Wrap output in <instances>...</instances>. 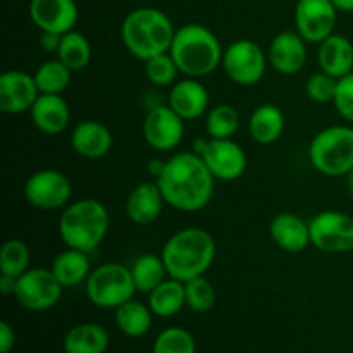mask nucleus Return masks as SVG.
<instances>
[{"label":"nucleus","instance_id":"f257e3e1","mask_svg":"<svg viewBox=\"0 0 353 353\" xmlns=\"http://www.w3.org/2000/svg\"><path fill=\"white\" fill-rule=\"evenodd\" d=\"M157 185L165 203L179 212H199L205 209L214 195L216 178L203 159L195 152H179L165 161Z\"/></svg>","mask_w":353,"mask_h":353},{"label":"nucleus","instance_id":"f03ea898","mask_svg":"<svg viewBox=\"0 0 353 353\" xmlns=\"http://www.w3.org/2000/svg\"><path fill=\"white\" fill-rule=\"evenodd\" d=\"M216 240L202 228H185L176 231L169 236L161 252L169 278L183 283L205 276L216 261Z\"/></svg>","mask_w":353,"mask_h":353},{"label":"nucleus","instance_id":"7ed1b4c3","mask_svg":"<svg viewBox=\"0 0 353 353\" xmlns=\"http://www.w3.org/2000/svg\"><path fill=\"white\" fill-rule=\"evenodd\" d=\"M174 34L172 21L155 7H138L131 10L121 24L124 47L141 62L169 52Z\"/></svg>","mask_w":353,"mask_h":353},{"label":"nucleus","instance_id":"20e7f679","mask_svg":"<svg viewBox=\"0 0 353 353\" xmlns=\"http://www.w3.org/2000/svg\"><path fill=\"white\" fill-rule=\"evenodd\" d=\"M169 54L185 78H205L223 62L224 48L207 26L188 23L176 30Z\"/></svg>","mask_w":353,"mask_h":353},{"label":"nucleus","instance_id":"39448f33","mask_svg":"<svg viewBox=\"0 0 353 353\" xmlns=\"http://www.w3.org/2000/svg\"><path fill=\"white\" fill-rule=\"evenodd\" d=\"M110 228L107 207L97 199L71 202L59 217V234L65 247L88 252L102 245Z\"/></svg>","mask_w":353,"mask_h":353},{"label":"nucleus","instance_id":"423d86ee","mask_svg":"<svg viewBox=\"0 0 353 353\" xmlns=\"http://www.w3.org/2000/svg\"><path fill=\"white\" fill-rule=\"evenodd\" d=\"M309 161L321 174L347 176L353 169L352 124H334L321 130L309 145Z\"/></svg>","mask_w":353,"mask_h":353},{"label":"nucleus","instance_id":"0eeeda50","mask_svg":"<svg viewBox=\"0 0 353 353\" xmlns=\"http://www.w3.org/2000/svg\"><path fill=\"white\" fill-rule=\"evenodd\" d=\"M85 292L95 307L116 310L128 300L134 299L138 290L134 286L131 268L119 262H107L93 269L85 283Z\"/></svg>","mask_w":353,"mask_h":353},{"label":"nucleus","instance_id":"6e6552de","mask_svg":"<svg viewBox=\"0 0 353 353\" xmlns=\"http://www.w3.org/2000/svg\"><path fill=\"white\" fill-rule=\"evenodd\" d=\"M268 64V54L248 38H240L228 45L221 62L228 78L240 86L259 85L265 76Z\"/></svg>","mask_w":353,"mask_h":353},{"label":"nucleus","instance_id":"1a4fd4ad","mask_svg":"<svg viewBox=\"0 0 353 353\" xmlns=\"http://www.w3.org/2000/svg\"><path fill=\"white\" fill-rule=\"evenodd\" d=\"M310 243L326 254L353 252V217L341 210H323L309 221Z\"/></svg>","mask_w":353,"mask_h":353},{"label":"nucleus","instance_id":"9d476101","mask_svg":"<svg viewBox=\"0 0 353 353\" xmlns=\"http://www.w3.org/2000/svg\"><path fill=\"white\" fill-rule=\"evenodd\" d=\"M64 286L59 283L52 269H28L17 278L14 299L23 309L31 312H45L55 307L61 300Z\"/></svg>","mask_w":353,"mask_h":353},{"label":"nucleus","instance_id":"9b49d317","mask_svg":"<svg viewBox=\"0 0 353 353\" xmlns=\"http://www.w3.org/2000/svg\"><path fill=\"white\" fill-rule=\"evenodd\" d=\"M24 199L40 210L65 209L71 203L72 183L57 169H40L24 183Z\"/></svg>","mask_w":353,"mask_h":353},{"label":"nucleus","instance_id":"f8f14e48","mask_svg":"<svg viewBox=\"0 0 353 353\" xmlns=\"http://www.w3.org/2000/svg\"><path fill=\"white\" fill-rule=\"evenodd\" d=\"M338 9L331 0H299L295 7V26L307 43H317L334 33Z\"/></svg>","mask_w":353,"mask_h":353},{"label":"nucleus","instance_id":"ddd939ff","mask_svg":"<svg viewBox=\"0 0 353 353\" xmlns=\"http://www.w3.org/2000/svg\"><path fill=\"white\" fill-rule=\"evenodd\" d=\"M185 123L169 105H155L143 121V138L154 150L172 152L185 138Z\"/></svg>","mask_w":353,"mask_h":353},{"label":"nucleus","instance_id":"4468645a","mask_svg":"<svg viewBox=\"0 0 353 353\" xmlns=\"http://www.w3.org/2000/svg\"><path fill=\"white\" fill-rule=\"evenodd\" d=\"M200 157L203 159L216 181H236L248 168L247 152L233 138L230 140H210L209 138L207 148Z\"/></svg>","mask_w":353,"mask_h":353},{"label":"nucleus","instance_id":"2eb2a0df","mask_svg":"<svg viewBox=\"0 0 353 353\" xmlns=\"http://www.w3.org/2000/svg\"><path fill=\"white\" fill-rule=\"evenodd\" d=\"M40 97L34 76L21 69H10L0 76V110L17 116L30 112Z\"/></svg>","mask_w":353,"mask_h":353},{"label":"nucleus","instance_id":"dca6fc26","mask_svg":"<svg viewBox=\"0 0 353 353\" xmlns=\"http://www.w3.org/2000/svg\"><path fill=\"white\" fill-rule=\"evenodd\" d=\"M30 17L41 33L62 37L76 28L79 10L74 0H31Z\"/></svg>","mask_w":353,"mask_h":353},{"label":"nucleus","instance_id":"f3484780","mask_svg":"<svg viewBox=\"0 0 353 353\" xmlns=\"http://www.w3.org/2000/svg\"><path fill=\"white\" fill-rule=\"evenodd\" d=\"M268 59L279 74H296L307 62V41L299 31H281L269 43Z\"/></svg>","mask_w":353,"mask_h":353},{"label":"nucleus","instance_id":"a211bd4d","mask_svg":"<svg viewBox=\"0 0 353 353\" xmlns=\"http://www.w3.org/2000/svg\"><path fill=\"white\" fill-rule=\"evenodd\" d=\"M209 90L196 78L178 79L168 95V105L185 121L205 116L209 112Z\"/></svg>","mask_w":353,"mask_h":353},{"label":"nucleus","instance_id":"6ab92c4d","mask_svg":"<svg viewBox=\"0 0 353 353\" xmlns=\"http://www.w3.org/2000/svg\"><path fill=\"white\" fill-rule=\"evenodd\" d=\"M114 143L112 133L103 123L86 119L76 124L71 131V147L79 157L97 161L105 157Z\"/></svg>","mask_w":353,"mask_h":353},{"label":"nucleus","instance_id":"aec40b11","mask_svg":"<svg viewBox=\"0 0 353 353\" xmlns=\"http://www.w3.org/2000/svg\"><path fill=\"white\" fill-rule=\"evenodd\" d=\"M165 203L157 181H143L131 190L126 200L128 219L138 226H148L161 217Z\"/></svg>","mask_w":353,"mask_h":353},{"label":"nucleus","instance_id":"412c9836","mask_svg":"<svg viewBox=\"0 0 353 353\" xmlns=\"http://www.w3.org/2000/svg\"><path fill=\"white\" fill-rule=\"evenodd\" d=\"M30 116L38 131L48 137H55L68 130L71 121V109L62 95L40 93L34 105L31 107Z\"/></svg>","mask_w":353,"mask_h":353},{"label":"nucleus","instance_id":"4be33fe9","mask_svg":"<svg viewBox=\"0 0 353 353\" xmlns=\"http://www.w3.org/2000/svg\"><path fill=\"white\" fill-rule=\"evenodd\" d=\"M269 234L272 241L288 254H300L307 250L309 245H312L309 223L293 212H281L272 217L269 224Z\"/></svg>","mask_w":353,"mask_h":353},{"label":"nucleus","instance_id":"5701e85b","mask_svg":"<svg viewBox=\"0 0 353 353\" xmlns=\"http://www.w3.org/2000/svg\"><path fill=\"white\" fill-rule=\"evenodd\" d=\"M317 62L321 71L341 79L353 72V43L343 34H331L319 43Z\"/></svg>","mask_w":353,"mask_h":353},{"label":"nucleus","instance_id":"b1692460","mask_svg":"<svg viewBox=\"0 0 353 353\" xmlns=\"http://www.w3.org/2000/svg\"><path fill=\"white\" fill-rule=\"evenodd\" d=\"M50 269L64 288H76L83 285L93 271L88 252L69 247L54 259Z\"/></svg>","mask_w":353,"mask_h":353},{"label":"nucleus","instance_id":"393cba45","mask_svg":"<svg viewBox=\"0 0 353 353\" xmlns=\"http://www.w3.org/2000/svg\"><path fill=\"white\" fill-rule=\"evenodd\" d=\"M286 119L283 110L274 103H262L254 109L248 119V131L255 143L272 145L281 138Z\"/></svg>","mask_w":353,"mask_h":353},{"label":"nucleus","instance_id":"a878e982","mask_svg":"<svg viewBox=\"0 0 353 353\" xmlns=\"http://www.w3.org/2000/svg\"><path fill=\"white\" fill-rule=\"evenodd\" d=\"M110 336L107 330L95 323H81L72 326L62 340L64 353H105Z\"/></svg>","mask_w":353,"mask_h":353},{"label":"nucleus","instance_id":"bb28decb","mask_svg":"<svg viewBox=\"0 0 353 353\" xmlns=\"http://www.w3.org/2000/svg\"><path fill=\"white\" fill-rule=\"evenodd\" d=\"M148 307L157 317H174L186 307L185 283L168 278L148 293Z\"/></svg>","mask_w":353,"mask_h":353},{"label":"nucleus","instance_id":"cd10ccee","mask_svg":"<svg viewBox=\"0 0 353 353\" xmlns=\"http://www.w3.org/2000/svg\"><path fill=\"white\" fill-rule=\"evenodd\" d=\"M114 319L116 326L124 336L128 338H141L152 330L154 323V312L150 310L148 303H141L138 300L131 299L121 307L114 310Z\"/></svg>","mask_w":353,"mask_h":353},{"label":"nucleus","instance_id":"c85d7f7f","mask_svg":"<svg viewBox=\"0 0 353 353\" xmlns=\"http://www.w3.org/2000/svg\"><path fill=\"white\" fill-rule=\"evenodd\" d=\"M131 274H133V281L138 292L147 293V295L169 278L164 259L157 254L140 255L131 265Z\"/></svg>","mask_w":353,"mask_h":353},{"label":"nucleus","instance_id":"c756f323","mask_svg":"<svg viewBox=\"0 0 353 353\" xmlns=\"http://www.w3.org/2000/svg\"><path fill=\"white\" fill-rule=\"evenodd\" d=\"M55 55L72 72L83 71L92 61V45L85 34L72 30L62 34L61 45H59V50Z\"/></svg>","mask_w":353,"mask_h":353},{"label":"nucleus","instance_id":"7c9ffc66","mask_svg":"<svg viewBox=\"0 0 353 353\" xmlns=\"http://www.w3.org/2000/svg\"><path fill=\"white\" fill-rule=\"evenodd\" d=\"M240 123V112L230 103H219L205 114V131L210 140H230L238 133Z\"/></svg>","mask_w":353,"mask_h":353},{"label":"nucleus","instance_id":"2f4dec72","mask_svg":"<svg viewBox=\"0 0 353 353\" xmlns=\"http://www.w3.org/2000/svg\"><path fill=\"white\" fill-rule=\"evenodd\" d=\"M33 76L40 93L62 95V93L69 88V85H71L72 71L55 57L38 65V69L34 71Z\"/></svg>","mask_w":353,"mask_h":353},{"label":"nucleus","instance_id":"473e14b6","mask_svg":"<svg viewBox=\"0 0 353 353\" xmlns=\"http://www.w3.org/2000/svg\"><path fill=\"white\" fill-rule=\"evenodd\" d=\"M31 252L26 241L19 238H10L2 245L0 250V274L19 278L30 269Z\"/></svg>","mask_w":353,"mask_h":353},{"label":"nucleus","instance_id":"72a5a7b5","mask_svg":"<svg viewBox=\"0 0 353 353\" xmlns=\"http://www.w3.org/2000/svg\"><path fill=\"white\" fill-rule=\"evenodd\" d=\"M152 353H196L195 338L185 327H165L155 338Z\"/></svg>","mask_w":353,"mask_h":353},{"label":"nucleus","instance_id":"f704fd0d","mask_svg":"<svg viewBox=\"0 0 353 353\" xmlns=\"http://www.w3.org/2000/svg\"><path fill=\"white\" fill-rule=\"evenodd\" d=\"M185 290L186 307H188L190 310H193L195 314H207L209 310L214 309V305H216V288H214V285L205 278V276H200V278L186 281Z\"/></svg>","mask_w":353,"mask_h":353},{"label":"nucleus","instance_id":"c9c22d12","mask_svg":"<svg viewBox=\"0 0 353 353\" xmlns=\"http://www.w3.org/2000/svg\"><path fill=\"white\" fill-rule=\"evenodd\" d=\"M143 64L145 76L155 86H172L178 81V74H181L169 52L155 55V57L145 61Z\"/></svg>","mask_w":353,"mask_h":353},{"label":"nucleus","instance_id":"e433bc0d","mask_svg":"<svg viewBox=\"0 0 353 353\" xmlns=\"http://www.w3.org/2000/svg\"><path fill=\"white\" fill-rule=\"evenodd\" d=\"M336 85L338 79L330 76L327 72H314V74H310L309 79L305 81V93L312 102L330 103L334 100Z\"/></svg>","mask_w":353,"mask_h":353},{"label":"nucleus","instance_id":"4c0bfd02","mask_svg":"<svg viewBox=\"0 0 353 353\" xmlns=\"http://www.w3.org/2000/svg\"><path fill=\"white\" fill-rule=\"evenodd\" d=\"M333 105L338 114L353 126V72L338 79Z\"/></svg>","mask_w":353,"mask_h":353},{"label":"nucleus","instance_id":"58836bf2","mask_svg":"<svg viewBox=\"0 0 353 353\" xmlns=\"http://www.w3.org/2000/svg\"><path fill=\"white\" fill-rule=\"evenodd\" d=\"M16 345V331L7 321L0 323V353H10Z\"/></svg>","mask_w":353,"mask_h":353},{"label":"nucleus","instance_id":"ea45409f","mask_svg":"<svg viewBox=\"0 0 353 353\" xmlns=\"http://www.w3.org/2000/svg\"><path fill=\"white\" fill-rule=\"evenodd\" d=\"M61 34L55 33H41L40 38V47L45 52H50V54H57L59 45H61Z\"/></svg>","mask_w":353,"mask_h":353},{"label":"nucleus","instance_id":"a19ab883","mask_svg":"<svg viewBox=\"0 0 353 353\" xmlns=\"http://www.w3.org/2000/svg\"><path fill=\"white\" fill-rule=\"evenodd\" d=\"M16 283L17 279L12 278V276L0 274V292L3 295H14V292H16Z\"/></svg>","mask_w":353,"mask_h":353},{"label":"nucleus","instance_id":"79ce46f5","mask_svg":"<svg viewBox=\"0 0 353 353\" xmlns=\"http://www.w3.org/2000/svg\"><path fill=\"white\" fill-rule=\"evenodd\" d=\"M164 165H165V161H161V159H152V161H148L147 164L148 174L154 176V178L157 179L159 176L162 174V171H164Z\"/></svg>","mask_w":353,"mask_h":353},{"label":"nucleus","instance_id":"37998d69","mask_svg":"<svg viewBox=\"0 0 353 353\" xmlns=\"http://www.w3.org/2000/svg\"><path fill=\"white\" fill-rule=\"evenodd\" d=\"M331 2L341 12H353V0H331Z\"/></svg>","mask_w":353,"mask_h":353},{"label":"nucleus","instance_id":"c03bdc74","mask_svg":"<svg viewBox=\"0 0 353 353\" xmlns=\"http://www.w3.org/2000/svg\"><path fill=\"white\" fill-rule=\"evenodd\" d=\"M207 143H209V140H207V138H199V140H195V143H193V150L192 152L202 155L203 150L207 148Z\"/></svg>","mask_w":353,"mask_h":353},{"label":"nucleus","instance_id":"a18cd8bd","mask_svg":"<svg viewBox=\"0 0 353 353\" xmlns=\"http://www.w3.org/2000/svg\"><path fill=\"white\" fill-rule=\"evenodd\" d=\"M347 185H348V190H350V193L353 195V169L347 174Z\"/></svg>","mask_w":353,"mask_h":353}]
</instances>
